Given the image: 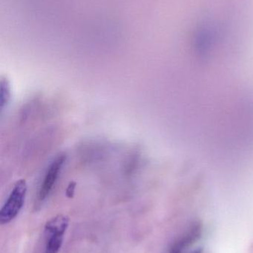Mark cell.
Masks as SVG:
<instances>
[{
	"instance_id": "4",
	"label": "cell",
	"mask_w": 253,
	"mask_h": 253,
	"mask_svg": "<svg viewBox=\"0 0 253 253\" xmlns=\"http://www.w3.org/2000/svg\"><path fill=\"white\" fill-rule=\"evenodd\" d=\"M11 96V89L8 80L1 77L0 82V108L2 112L4 107L7 105Z\"/></svg>"
},
{
	"instance_id": "6",
	"label": "cell",
	"mask_w": 253,
	"mask_h": 253,
	"mask_svg": "<svg viewBox=\"0 0 253 253\" xmlns=\"http://www.w3.org/2000/svg\"><path fill=\"white\" fill-rule=\"evenodd\" d=\"M75 183H70V184L69 185H68V188H67L66 190L67 197L70 198V199H71V198L74 197V190H75Z\"/></svg>"
},
{
	"instance_id": "3",
	"label": "cell",
	"mask_w": 253,
	"mask_h": 253,
	"mask_svg": "<svg viewBox=\"0 0 253 253\" xmlns=\"http://www.w3.org/2000/svg\"><path fill=\"white\" fill-rule=\"evenodd\" d=\"M69 218L66 215H57L46 222L45 230L46 233H48V236L49 235L64 236L69 225Z\"/></svg>"
},
{
	"instance_id": "2",
	"label": "cell",
	"mask_w": 253,
	"mask_h": 253,
	"mask_svg": "<svg viewBox=\"0 0 253 253\" xmlns=\"http://www.w3.org/2000/svg\"><path fill=\"white\" fill-rule=\"evenodd\" d=\"M65 159L66 157L65 155H59L51 162L50 166L48 168L37 195V200L39 202H44L50 194L62 170Z\"/></svg>"
},
{
	"instance_id": "5",
	"label": "cell",
	"mask_w": 253,
	"mask_h": 253,
	"mask_svg": "<svg viewBox=\"0 0 253 253\" xmlns=\"http://www.w3.org/2000/svg\"><path fill=\"white\" fill-rule=\"evenodd\" d=\"M64 236L49 235L45 253H57L63 243Z\"/></svg>"
},
{
	"instance_id": "1",
	"label": "cell",
	"mask_w": 253,
	"mask_h": 253,
	"mask_svg": "<svg viewBox=\"0 0 253 253\" xmlns=\"http://www.w3.org/2000/svg\"><path fill=\"white\" fill-rule=\"evenodd\" d=\"M27 190L28 186L25 180L20 179L16 181L0 211V224H8L17 216L25 204Z\"/></svg>"
}]
</instances>
